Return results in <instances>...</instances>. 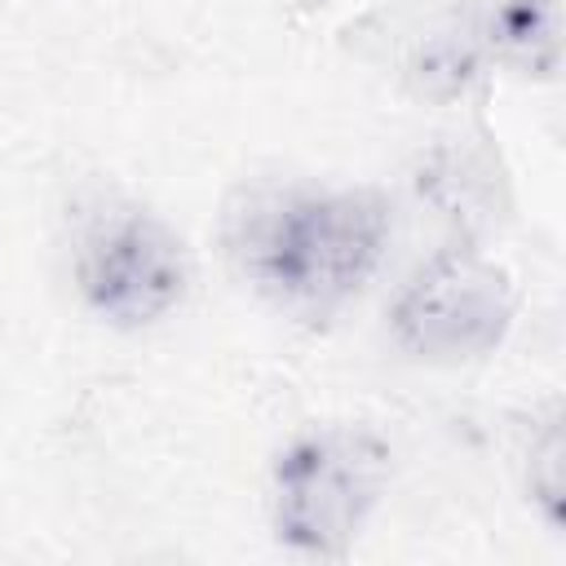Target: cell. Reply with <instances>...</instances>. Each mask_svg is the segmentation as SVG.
Returning <instances> with one entry per match:
<instances>
[{
    "mask_svg": "<svg viewBox=\"0 0 566 566\" xmlns=\"http://www.w3.org/2000/svg\"><path fill=\"white\" fill-rule=\"evenodd\" d=\"M486 35L504 57H513L531 71H553L557 44H562L557 40L562 35L557 0H495Z\"/></svg>",
    "mask_w": 566,
    "mask_h": 566,
    "instance_id": "cell-5",
    "label": "cell"
},
{
    "mask_svg": "<svg viewBox=\"0 0 566 566\" xmlns=\"http://www.w3.org/2000/svg\"><path fill=\"white\" fill-rule=\"evenodd\" d=\"M513 318L509 274L473 248H442L394 296V340L424 363H469L491 354Z\"/></svg>",
    "mask_w": 566,
    "mask_h": 566,
    "instance_id": "cell-3",
    "label": "cell"
},
{
    "mask_svg": "<svg viewBox=\"0 0 566 566\" xmlns=\"http://www.w3.org/2000/svg\"><path fill=\"white\" fill-rule=\"evenodd\" d=\"M394 230L380 190H265L226 221L239 270L279 305L327 314L349 301L385 256Z\"/></svg>",
    "mask_w": 566,
    "mask_h": 566,
    "instance_id": "cell-1",
    "label": "cell"
},
{
    "mask_svg": "<svg viewBox=\"0 0 566 566\" xmlns=\"http://www.w3.org/2000/svg\"><path fill=\"white\" fill-rule=\"evenodd\" d=\"M389 478V451L363 429H318L296 438L274 464V531L310 557H340Z\"/></svg>",
    "mask_w": 566,
    "mask_h": 566,
    "instance_id": "cell-2",
    "label": "cell"
},
{
    "mask_svg": "<svg viewBox=\"0 0 566 566\" xmlns=\"http://www.w3.org/2000/svg\"><path fill=\"white\" fill-rule=\"evenodd\" d=\"M75 274L93 314L115 327H146L186 296L190 261L168 221L142 208H124L106 212L88 230Z\"/></svg>",
    "mask_w": 566,
    "mask_h": 566,
    "instance_id": "cell-4",
    "label": "cell"
}]
</instances>
